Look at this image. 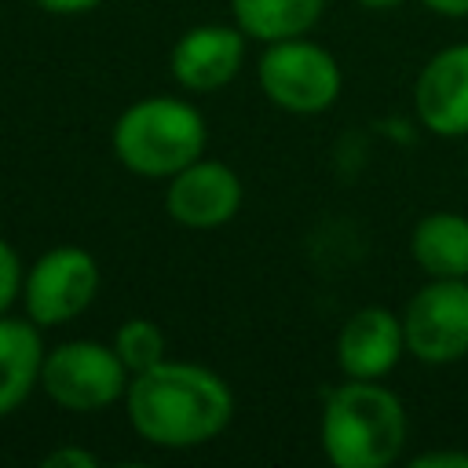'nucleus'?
Returning a JSON list of instances; mask_svg holds the SVG:
<instances>
[{
  "label": "nucleus",
  "mask_w": 468,
  "mask_h": 468,
  "mask_svg": "<svg viewBox=\"0 0 468 468\" xmlns=\"http://www.w3.org/2000/svg\"><path fill=\"white\" fill-rule=\"evenodd\" d=\"M406 355L424 366H450L468 355V278H431L402 311Z\"/></svg>",
  "instance_id": "0eeeda50"
},
{
  "label": "nucleus",
  "mask_w": 468,
  "mask_h": 468,
  "mask_svg": "<svg viewBox=\"0 0 468 468\" xmlns=\"http://www.w3.org/2000/svg\"><path fill=\"white\" fill-rule=\"evenodd\" d=\"M410 435L402 399L380 380L347 377L325 395L318 442L336 468H388Z\"/></svg>",
  "instance_id": "f03ea898"
},
{
  "label": "nucleus",
  "mask_w": 468,
  "mask_h": 468,
  "mask_svg": "<svg viewBox=\"0 0 468 468\" xmlns=\"http://www.w3.org/2000/svg\"><path fill=\"white\" fill-rule=\"evenodd\" d=\"M366 11H395L399 4H406V0H358Z\"/></svg>",
  "instance_id": "412c9836"
},
{
  "label": "nucleus",
  "mask_w": 468,
  "mask_h": 468,
  "mask_svg": "<svg viewBox=\"0 0 468 468\" xmlns=\"http://www.w3.org/2000/svg\"><path fill=\"white\" fill-rule=\"evenodd\" d=\"M325 11V0H230L234 26L260 44L307 33Z\"/></svg>",
  "instance_id": "4468645a"
},
{
  "label": "nucleus",
  "mask_w": 468,
  "mask_h": 468,
  "mask_svg": "<svg viewBox=\"0 0 468 468\" xmlns=\"http://www.w3.org/2000/svg\"><path fill=\"white\" fill-rule=\"evenodd\" d=\"M22 260H18V249L0 238V314H11L15 300H22Z\"/></svg>",
  "instance_id": "dca6fc26"
},
{
  "label": "nucleus",
  "mask_w": 468,
  "mask_h": 468,
  "mask_svg": "<svg viewBox=\"0 0 468 468\" xmlns=\"http://www.w3.org/2000/svg\"><path fill=\"white\" fill-rule=\"evenodd\" d=\"M124 413L143 442L161 450H194L219 439L230 424L234 391L201 362L161 358L128 380Z\"/></svg>",
  "instance_id": "f257e3e1"
},
{
  "label": "nucleus",
  "mask_w": 468,
  "mask_h": 468,
  "mask_svg": "<svg viewBox=\"0 0 468 468\" xmlns=\"http://www.w3.org/2000/svg\"><path fill=\"white\" fill-rule=\"evenodd\" d=\"M420 4L442 18H468V0H420Z\"/></svg>",
  "instance_id": "aec40b11"
},
{
  "label": "nucleus",
  "mask_w": 468,
  "mask_h": 468,
  "mask_svg": "<svg viewBox=\"0 0 468 468\" xmlns=\"http://www.w3.org/2000/svg\"><path fill=\"white\" fill-rule=\"evenodd\" d=\"M44 329L33 318L0 314V417H11L33 388H40L44 369Z\"/></svg>",
  "instance_id": "f8f14e48"
},
{
  "label": "nucleus",
  "mask_w": 468,
  "mask_h": 468,
  "mask_svg": "<svg viewBox=\"0 0 468 468\" xmlns=\"http://www.w3.org/2000/svg\"><path fill=\"white\" fill-rule=\"evenodd\" d=\"M44 464L48 468H95L99 457L88 453V450H80V446H58V450L44 453Z\"/></svg>",
  "instance_id": "f3484780"
},
{
  "label": "nucleus",
  "mask_w": 468,
  "mask_h": 468,
  "mask_svg": "<svg viewBox=\"0 0 468 468\" xmlns=\"http://www.w3.org/2000/svg\"><path fill=\"white\" fill-rule=\"evenodd\" d=\"M110 344H113V351L121 355V362L128 366L132 377L143 373V369H150V366H157L165 358V333L150 318H128V322H121Z\"/></svg>",
  "instance_id": "2eb2a0df"
},
{
  "label": "nucleus",
  "mask_w": 468,
  "mask_h": 468,
  "mask_svg": "<svg viewBox=\"0 0 468 468\" xmlns=\"http://www.w3.org/2000/svg\"><path fill=\"white\" fill-rule=\"evenodd\" d=\"M256 84L278 110L314 117L340 99L344 73L329 48L300 33L263 44V55L256 58Z\"/></svg>",
  "instance_id": "20e7f679"
},
{
  "label": "nucleus",
  "mask_w": 468,
  "mask_h": 468,
  "mask_svg": "<svg viewBox=\"0 0 468 468\" xmlns=\"http://www.w3.org/2000/svg\"><path fill=\"white\" fill-rule=\"evenodd\" d=\"M99 260L80 245H55L40 252L22 278V307L40 329L73 322L99 296Z\"/></svg>",
  "instance_id": "423d86ee"
},
{
  "label": "nucleus",
  "mask_w": 468,
  "mask_h": 468,
  "mask_svg": "<svg viewBox=\"0 0 468 468\" xmlns=\"http://www.w3.org/2000/svg\"><path fill=\"white\" fill-rule=\"evenodd\" d=\"M410 256L428 278H468V216L428 212L413 223Z\"/></svg>",
  "instance_id": "ddd939ff"
},
{
  "label": "nucleus",
  "mask_w": 468,
  "mask_h": 468,
  "mask_svg": "<svg viewBox=\"0 0 468 468\" xmlns=\"http://www.w3.org/2000/svg\"><path fill=\"white\" fill-rule=\"evenodd\" d=\"M245 44L249 37L238 26L223 22H205L186 29L168 55V73L172 80L190 91V95H212L227 88L241 66H245Z\"/></svg>",
  "instance_id": "1a4fd4ad"
},
{
  "label": "nucleus",
  "mask_w": 468,
  "mask_h": 468,
  "mask_svg": "<svg viewBox=\"0 0 468 468\" xmlns=\"http://www.w3.org/2000/svg\"><path fill=\"white\" fill-rule=\"evenodd\" d=\"M29 4L40 7V11H48V15H62V18H69V15H88V11L102 7L106 0H29Z\"/></svg>",
  "instance_id": "6ab92c4d"
},
{
  "label": "nucleus",
  "mask_w": 468,
  "mask_h": 468,
  "mask_svg": "<svg viewBox=\"0 0 468 468\" xmlns=\"http://www.w3.org/2000/svg\"><path fill=\"white\" fill-rule=\"evenodd\" d=\"M413 113L439 139L468 135V40L439 48L413 80Z\"/></svg>",
  "instance_id": "9d476101"
},
{
  "label": "nucleus",
  "mask_w": 468,
  "mask_h": 468,
  "mask_svg": "<svg viewBox=\"0 0 468 468\" xmlns=\"http://www.w3.org/2000/svg\"><path fill=\"white\" fill-rule=\"evenodd\" d=\"M241 201H245L241 176L230 165L208 161V157L190 161L186 168L168 176V186H165L168 216L190 230H216V227L230 223L238 216Z\"/></svg>",
  "instance_id": "6e6552de"
},
{
  "label": "nucleus",
  "mask_w": 468,
  "mask_h": 468,
  "mask_svg": "<svg viewBox=\"0 0 468 468\" xmlns=\"http://www.w3.org/2000/svg\"><path fill=\"white\" fill-rule=\"evenodd\" d=\"M208 128L201 110L179 95H146L113 121V157L143 179H168L205 154Z\"/></svg>",
  "instance_id": "7ed1b4c3"
},
{
  "label": "nucleus",
  "mask_w": 468,
  "mask_h": 468,
  "mask_svg": "<svg viewBox=\"0 0 468 468\" xmlns=\"http://www.w3.org/2000/svg\"><path fill=\"white\" fill-rule=\"evenodd\" d=\"M410 464L413 468H468V453L464 450H428V453H417Z\"/></svg>",
  "instance_id": "a211bd4d"
},
{
  "label": "nucleus",
  "mask_w": 468,
  "mask_h": 468,
  "mask_svg": "<svg viewBox=\"0 0 468 468\" xmlns=\"http://www.w3.org/2000/svg\"><path fill=\"white\" fill-rule=\"evenodd\" d=\"M128 380L132 373L113 351V344L88 336L48 347L40 369L44 395L69 413H99L113 402H124Z\"/></svg>",
  "instance_id": "39448f33"
},
{
  "label": "nucleus",
  "mask_w": 468,
  "mask_h": 468,
  "mask_svg": "<svg viewBox=\"0 0 468 468\" xmlns=\"http://www.w3.org/2000/svg\"><path fill=\"white\" fill-rule=\"evenodd\" d=\"M406 355L402 314L388 307H358L336 333V366L344 377L355 380H380L388 377L399 358Z\"/></svg>",
  "instance_id": "9b49d317"
}]
</instances>
